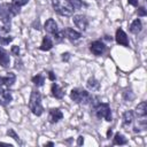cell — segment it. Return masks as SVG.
<instances>
[{"label":"cell","instance_id":"1","mask_svg":"<svg viewBox=\"0 0 147 147\" xmlns=\"http://www.w3.org/2000/svg\"><path fill=\"white\" fill-rule=\"evenodd\" d=\"M91 108V114L98 118V119H105L107 122L113 121V114H111V108L109 103L107 102H101L100 98L96 95H92V99L88 103Z\"/></svg>","mask_w":147,"mask_h":147},{"label":"cell","instance_id":"2","mask_svg":"<svg viewBox=\"0 0 147 147\" xmlns=\"http://www.w3.org/2000/svg\"><path fill=\"white\" fill-rule=\"evenodd\" d=\"M20 13H21V7L14 5L13 2L10 3L5 2L0 5V21L6 26H10L11 17L17 16Z\"/></svg>","mask_w":147,"mask_h":147},{"label":"cell","instance_id":"3","mask_svg":"<svg viewBox=\"0 0 147 147\" xmlns=\"http://www.w3.org/2000/svg\"><path fill=\"white\" fill-rule=\"evenodd\" d=\"M29 109L31 110V113L36 116H41L44 113V107L41 103V94L37 88H33L30 93V98H29Z\"/></svg>","mask_w":147,"mask_h":147},{"label":"cell","instance_id":"4","mask_svg":"<svg viewBox=\"0 0 147 147\" xmlns=\"http://www.w3.org/2000/svg\"><path fill=\"white\" fill-rule=\"evenodd\" d=\"M52 7L56 14L60 16H72L75 9L70 2V0H52Z\"/></svg>","mask_w":147,"mask_h":147},{"label":"cell","instance_id":"5","mask_svg":"<svg viewBox=\"0 0 147 147\" xmlns=\"http://www.w3.org/2000/svg\"><path fill=\"white\" fill-rule=\"evenodd\" d=\"M70 99L77 105H87L88 106V103L92 99V94L83 87H75L70 91Z\"/></svg>","mask_w":147,"mask_h":147},{"label":"cell","instance_id":"6","mask_svg":"<svg viewBox=\"0 0 147 147\" xmlns=\"http://www.w3.org/2000/svg\"><path fill=\"white\" fill-rule=\"evenodd\" d=\"M72 22L76 25V28H78L79 31H86L90 24L88 18L86 17V15H83V14L72 15Z\"/></svg>","mask_w":147,"mask_h":147},{"label":"cell","instance_id":"7","mask_svg":"<svg viewBox=\"0 0 147 147\" xmlns=\"http://www.w3.org/2000/svg\"><path fill=\"white\" fill-rule=\"evenodd\" d=\"M107 49L106 44L102 40H94L90 44V51L95 56H101Z\"/></svg>","mask_w":147,"mask_h":147},{"label":"cell","instance_id":"8","mask_svg":"<svg viewBox=\"0 0 147 147\" xmlns=\"http://www.w3.org/2000/svg\"><path fill=\"white\" fill-rule=\"evenodd\" d=\"M11 101H13V94L10 88L0 87V106L7 107Z\"/></svg>","mask_w":147,"mask_h":147},{"label":"cell","instance_id":"9","mask_svg":"<svg viewBox=\"0 0 147 147\" xmlns=\"http://www.w3.org/2000/svg\"><path fill=\"white\" fill-rule=\"evenodd\" d=\"M115 41H116L118 45L124 46V47H129V46H130L129 37H127L126 32H125L123 29H121V28H118V29L116 30V33H115Z\"/></svg>","mask_w":147,"mask_h":147},{"label":"cell","instance_id":"10","mask_svg":"<svg viewBox=\"0 0 147 147\" xmlns=\"http://www.w3.org/2000/svg\"><path fill=\"white\" fill-rule=\"evenodd\" d=\"M63 118V113L60 108H51L48 110V122L51 124H56Z\"/></svg>","mask_w":147,"mask_h":147},{"label":"cell","instance_id":"11","mask_svg":"<svg viewBox=\"0 0 147 147\" xmlns=\"http://www.w3.org/2000/svg\"><path fill=\"white\" fill-rule=\"evenodd\" d=\"M63 33H64V38H67L68 40H70L71 42H76L77 40H79L82 38V33L72 28H64L63 29Z\"/></svg>","mask_w":147,"mask_h":147},{"label":"cell","instance_id":"12","mask_svg":"<svg viewBox=\"0 0 147 147\" xmlns=\"http://www.w3.org/2000/svg\"><path fill=\"white\" fill-rule=\"evenodd\" d=\"M134 122V111L133 110H125L122 115V127H129Z\"/></svg>","mask_w":147,"mask_h":147},{"label":"cell","instance_id":"13","mask_svg":"<svg viewBox=\"0 0 147 147\" xmlns=\"http://www.w3.org/2000/svg\"><path fill=\"white\" fill-rule=\"evenodd\" d=\"M44 30L48 34H52V36L55 34L59 31V26H57V23L55 22V20L54 18H48L44 24Z\"/></svg>","mask_w":147,"mask_h":147},{"label":"cell","instance_id":"14","mask_svg":"<svg viewBox=\"0 0 147 147\" xmlns=\"http://www.w3.org/2000/svg\"><path fill=\"white\" fill-rule=\"evenodd\" d=\"M51 93H52L53 98L59 99V100H61L64 96V94H65L64 91H63V88L57 83H55V82H53L52 85H51Z\"/></svg>","mask_w":147,"mask_h":147},{"label":"cell","instance_id":"15","mask_svg":"<svg viewBox=\"0 0 147 147\" xmlns=\"http://www.w3.org/2000/svg\"><path fill=\"white\" fill-rule=\"evenodd\" d=\"M9 64H10V55L2 46H0V67L8 68Z\"/></svg>","mask_w":147,"mask_h":147},{"label":"cell","instance_id":"16","mask_svg":"<svg viewBox=\"0 0 147 147\" xmlns=\"http://www.w3.org/2000/svg\"><path fill=\"white\" fill-rule=\"evenodd\" d=\"M53 46H54V42H53L52 38L49 36H45V37H42L41 44L39 46V49L42 51V52H48V51H51L53 48Z\"/></svg>","mask_w":147,"mask_h":147},{"label":"cell","instance_id":"17","mask_svg":"<svg viewBox=\"0 0 147 147\" xmlns=\"http://www.w3.org/2000/svg\"><path fill=\"white\" fill-rule=\"evenodd\" d=\"M134 115L138 118L146 117V115H147V102L146 101H141L140 103L137 105V107L134 109Z\"/></svg>","mask_w":147,"mask_h":147},{"label":"cell","instance_id":"18","mask_svg":"<svg viewBox=\"0 0 147 147\" xmlns=\"http://www.w3.org/2000/svg\"><path fill=\"white\" fill-rule=\"evenodd\" d=\"M129 30H130V32L133 33V34H138V33H140L141 30H142V23H141L140 18H136V20H133V21L131 22L130 26H129Z\"/></svg>","mask_w":147,"mask_h":147},{"label":"cell","instance_id":"19","mask_svg":"<svg viewBox=\"0 0 147 147\" xmlns=\"http://www.w3.org/2000/svg\"><path fill=\"white\" fill-rule=\"evenodd\" d=\"M146 129H147V119H146V117L138 118V123L133 126V132L134 133H140L142 131H146Z\"/></svg>","mask_w":147,"mask_h":147},{"label":"cell","instance_id":"20","mask_svg":"<svg viewBox=\"0 0 147 147\" xmlns=\"http://www.w3.org/2000/svg\"><path fill=\"white\" fill-rule=\"evenodd\" d=\"M86 87L92 92H96L100 90V82L95 77H90L86 82Z\"/></svg>","mask_w":147,"mask_h":147},{"label":"cell","instance_id":"21","mask_svg":"<svg viewBox=\"0 0 147 147\" xmlns=\"http://www.w3.org/2000/svg\"><path fill=\"white\" fill-rule=\"evenodd\" d=\"M3 79H5V86L8 88H11L16 82V75L14 72H7L3 76Z\"/></svg>","mask_w":147,"mask_h":147},{"label":"cell","instance_id":"22","mask_svg":"<svg viewBox=\"0 0 147 147\" xmlns=\"http://www.w3.org/2000/svg\"><path fill=\"white\" fill-rule=\"evenodd\" d=\"M127 144V139L125 138L124 134H122L121 132H116L114 134V138H113V145H118V146H122V145H126Z\"/></svg>","mask_w":147,"mask_h":147},{"label":"cell","instance_id":"23","mask_svg":"<svg viewBox=\"0 0 147 147\" xmlns=\"http://www.w3.org/2000/svg\"><path fill=\"white\" fill-rule=\"evenodd\" d=\"M31 82L33 83L34 86L41 87V86H44V84H45V76H44L42 74H37L36 76L31 77Z\"/></svg>","mask_w":147,"mask_h":147},{"label":"cell","instance_id":"24","mask_svg":"<svg viewBox=\"0 0 147 147\" xmlns=\"http://www.w3.org/2000/svg\"><path fill=\"white\" fill-rule=\"evenodd\" d=\"M6 133H7V136H8L9 138H13V139H14V140H15L16 142H18L20 145H22V141H21V138L18 137V134H17V133L15 132V130H14V129H8Z\"/></svg>","mask_w":147,"mask_h":147},{"label":"cell","instance_id":"25","mask_svg":"<svg viewBox=\"0 0 147 147\" xmlns=\"http://www.w3.org/2000/svg\"><path fill=\"white\" fill-rule=\"evenodd\" d=\"M64 40V33L63 30H59L55 34H53V41H55V44H60Z\"/></svg>","mask_w":147,"mask_h":147},{"label":"cell","instance_id":"26","mask_svg":"<svg viewBox=\"0 0 147 147\" xmlns=\"http://www.w3.org/2000/svg\"><path fill=\"white\" fill-rule=\"evenodd\" d=\"M122 96H123V100L125 102H131L133 100V98H134V94H133V92L131 90H126V91L123 92V95Z\"/></svg>","mask_w":147,"mask_h":147},{"label":"cell","instance_id":"27","mask_svg":"<svg viewBox=\"0 0 147 147\" xmlns=\"http://www.w3.org/2000/svg\"><path fill=\"white\" fill-rule=\"evenodd\" d=\"M13 40H14V37H13V36L0 37V45H1V46H6V45H8L9 42H11Z\"/></svg>","mask_w":147,"mask_h":147},{"label":"cell","instance_id":"28","mask_svg":"<svg viewBox=\"0 0 147 147\" xmlns=\"http://www.w3.org/2000/svg\"><path fill=\"white\" fill-rule=\"evenodd\" d=\"M70 2H71V5H72V7H74V9H75V10L80 9V8L85 5L83 0H70Z\"/></svg>","mask_w":147,"mask_h":147},{"label":"cell","instance_id":"29","mask_svg":"<svg viewBox=\"0 0 147 147\" xmlns=\"http://www.w3.org/2000/svg\"><path fill=\"white\" fill-rule=\"evenodd\" d=\"M20 47L17 46V45H14V46H11V48H10V54L11 55H14V56H20Z\"/></svg>","mask_w":147,"mask_h":147},{"label":"cell","instance_id":"30","mask_svg":"<svg viewBox=\"0 0 147 147\" xmlns=\"http://www.w3.org/2000/svg\"><path fill=\"white\" fill-rule=\"evenodd\" d=\"M137 14H138L139 17H145V16L147 15V11H146L145 7L140 6V7H138V9H137Z\"/></svg>","mask_w":147,"mask_h":147},{"label":"cell","instance_id":"31","mask_svg":"<svg viewBox=\"0 0 147 147\" xmlns=\"http://www.w3.org/2000/svg\"><path fill=\"white\" fill-rule=\"evenodd\" d=\"M29 1H30V0H11V2H13L14 5L18 6V7H23V6L28 5Z\"/></svg>","mask_w":147,"mask_h":147},{"label":"cell","instance_id":"32","mask_svg":"<svg viewBox=\"0 0 147 147\" xmlns=\"http://www.w3.org/2000/svg\"><path fill=\"white\" fill-rule=\"evenodd\" d=\"M46 74H47V77H48V79H49L51 82H55V80H56V75L54 74V71L48 70Z\"/></svg>","mask_w":147,"mask_h":147},{"label":"cell","instance_id":"33","mask_svg":"<svg viewBox=\"0 0 147 147\" xmlns=\"http://www.w3.org/2000/svg\"><path fill=\"white\" fill-rule=\"evenodd\" d=\"M70 57H71V55H70L69 52H65V53H62V54H61V60H62L63 62H68V61L70 60Z\"/></svg>","mask_w":147,"mask_h":147},{"label":"cell","instance_id":"34","mask_svg":"<svg viewBox=\"0 0 147 147\" xmlns=\"http://www.w3.org/2000/svg\"><path fill=\"white\" fill-rule=\"evenodd\" d=\"M138 2H139V0H127V3L133 7H138Z\"/></svg>","mask_w":147,"mask_h":147},{"label":"cell","instance_id":"35","mask_svg":"<svg viewBox=\"0 0 147 147\" xmlns=\"http://www.w3.org/2000/svg\"><path fill=\"white\" fill-rule=\"evenodd\" d=\"M83 144H84V137L83 136H79L78 137V140H77V145L78 146H82Z\"/></svg>","mask_w":147,"mask_h":147},{"label":"cell","instance_id":"36","mask_svg":"<svg viewBox=\"0 0 147 147\" xmlns=\"http://www.w3.org/2000/svg\"><path fill=\"white\" fill-rule=\"evenodd\" d=\"M111 134H113V129H111V127H109V129H108V131H107V138H108V139H110V138H111Z\"/></svg>","mask_w":147,"mask_h":147},{"label":"cell","instance_id":"37","mask_svg":"<svg viewBox=\"0 0 147 147\" xmlns=\"http://www.w3.org/2000/svg\"><path fill=\"white\" fill-rule=\"evenodd\" d=\"M44 146H45V147H47V146H54V142H53V141H48V142H46Z\"/></svg>","mask_w":147,"mask_h":147}]
</instances>
